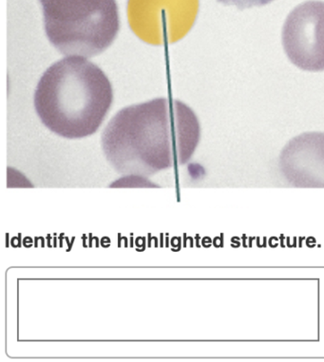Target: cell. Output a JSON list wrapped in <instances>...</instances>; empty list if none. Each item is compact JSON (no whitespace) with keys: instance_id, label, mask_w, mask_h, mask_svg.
I'll return each mask as SVG.
<instances>
[{"instance_id":"obj_5","label":"cell","mask_w":324,"mask_h":362,"mask_svg":"<svg viewBox=\"0 0 324 362\" xmlns=\"http://www.w3.org/2000/svg\"><path fill=\"white\" fill-rule=\"evenodd\" d=\"M282 41L296 67L324 71V2L310 0L291 11L282 27Z\"/></svg>"},{"instance_id":"obj_6","label":"cell","mask_w":324,"mask_h":362,"mask_svg":"<svg viewBox=\"0 0 324 362\" xmlns=\"http://www.w3.org/2000/svg\"><path fill=\"white\" fill-rule=\"evenodd\" d=\"M279 167L296 187L324 189V132H306L282 149Z\"/></svg>"},{"instance_id":"obj_3","label":"cell","mask_w":324,"mask_h":362,"mask_svg":"<svg viewBox=\"0 0 324 362\" xmlns=\"http://www.w3.org/2000/svg\"><path fill=\"white\" fill-rule=\"evenodd\" d=\"M52 45L66 57H96L120 29L115 0H40Z\"/></svg>"},{"instance_id":"obj_7","label":"cell","mask_w":324,"mask_h":362,"mask_svg":"<svg viewBox=\"0 0 324 362\" xmlns=\"http://www.w3.org/2000/svg\"><path fill=\"white\" fill-rule=\"evenodd\" d=\"M226 6L236 7L239 10L251 9L255 7H262L275 1V0H217Z\"/></svg>"},{"instance_id":"obj_1","label":"cell","mask_w":324,"mask_h":362,"mask_svg":"<svg viewBox=\"0 0 324 362\" xmlns=\"http://www.w3.org/2000/svg\"><path fill=\"white\" fill-rule=\"evenodd\" d=\"M200 136V123L190 107L157 98L119 110L102 134V148L118 173L145 178L185 164Z\"/></svg>"},{"instance_id":"obj_2","label":"cell","mask_w":324,"mask_h":362,"mask_svg":"<svg viewBox=\"0 0 324 362\" xmlns=\"http://www.w3.org/2000/svg\"><path fill=\"white\" fill-rule=\"evenodd\" d=\"M34 102L47 129L67 139H82L104 122L113 102L112 86L87 58L66 57L43 74Z\"/></svg>"},{"instance_id":"obj_4","label":"cell","mask_w":324,"mask_h":362,"mask_svg":"<svg viewBox=\"0 0 324 362\" xmlns=\"http://www.w3.org/2000/svg\"><path fill=\"white\" fill-rule=\"evenodd\" d=\"M199 0H129L127 16L132 31L154 45L176 42L192 28Z\"/></svg>"}]
</instances>
